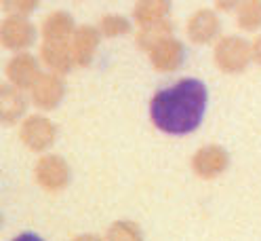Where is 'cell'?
Wrapping results in <instances>:
<instances>
[{"label": "cell", "instance_id": "cell-1", "mask_svg": "<svg viewBox=\"0 0 261 241\" xmlns=\"http://www.w3.org/2000/svg\"><path fill=\"white\" fill-rule=\"evenodd\" d=\"M204 110L206 87L196 78H184L154 95L150 104V117L160 132L186 136L198 129Z\"/></svg>", "mask_w": 261, "mask_h": 241}]
</instances>
